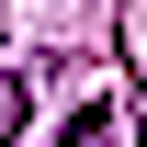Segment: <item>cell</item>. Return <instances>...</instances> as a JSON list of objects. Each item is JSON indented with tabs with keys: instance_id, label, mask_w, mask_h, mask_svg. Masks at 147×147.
Here are the masks:
<instances>
[{
	"instance_id": "2",
	"label": "cell",
	"mask_w": 147,
	"mask_h": 147,
	"mask_svg": "<svg viewBox=\"0 0 147 147\" xmlns=\"http://www.w3.org/2000/svg\"><path fill=\"white\" fill-rule=\"evenodd\" d=\"M23 113H34V79H23V68H11V79H0V147H11V136H23Z\"/></svg>"
},
{
	"instance_id": "1",
	"label": "cell",
	"mask_w": 147,
	"mask_h": 147,
	"mask_svg": "<svg viewBox=\"0 0 147 147\" xmlns=\"http://www.w3.org/2000/svg\"><path fill=\"white\" fill-rule=\"evenodd\" d=\"M57 147H113V102H79V113H68V136H57Z\"/></svg>"
}]
</instances>
